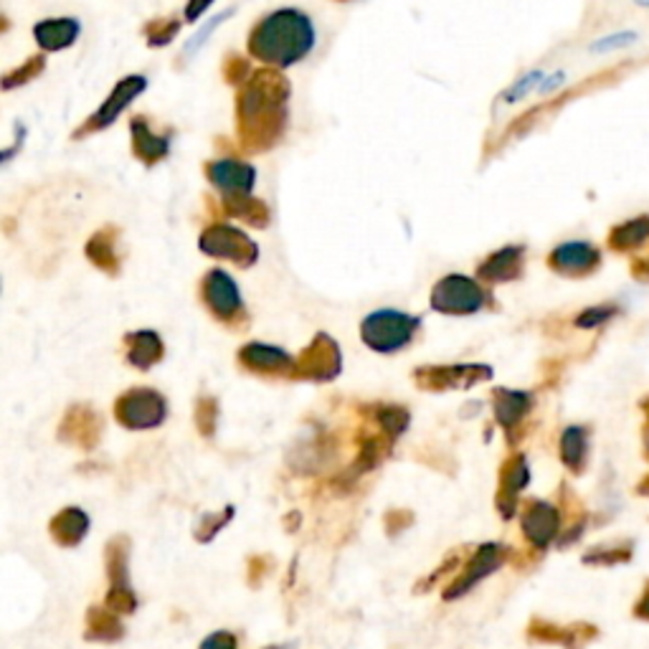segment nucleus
Here are the masks:
<instances>
[{"label": "nucleus", "instance_id": "f257e3e1", "mask_svg": "<svg viewBox=\"0 0 649 649\" xmlns=\"http://www.w3.org/2000/svg\"><path fill=\"white\" fill-rule=\"evenodd\" d=\"M290 84L275 69L252 74L239 94V135L252 152L275 146L285 132V104Z\"/></svg>", "mask_w": 649, "mask_h": 649}, {"label": "nucleus", "instance_id": "f03ea898", "mask_svg": "<svg viewBox=\"0 0 649 649\" xmlns=\"http://www.w3.org/2000/svg\"><path fill=\"white\" fill-rule=\"evenodd\" d=\"M315 46V28L300 11H277L259 21L250 36V51L254 59L271 67H292L304 59Z\"/></svg>", "mask_w": 649, "mask_h": 649}, {"label": "nucleus", "instance_id": "7ed1b4c3", "mask_svg": "<svg viewBox=\"0 0 649 649\" xmlns=\"http://www.w3.org/2000/svg\"><path fill=\"white\" fill-rule=\"evenodd\" d=\"M421 320L398 310H379L360 323V338L375 352H396L412 343Z\"/></svg>", "mask_w": 649, "mask_h": 649}, {"label": "nucleus", "instance_id": "20e7f679", "mask_svg": "<svg viewBox=\"0 0 649 649\" xmlns=\"http://www.w3.org/2000/svg\"><path fill=\"white\" fill-rule=\"evenodd\" d=\"M485 302L487 292L483 290V285L462 275L439 279L434 290H431V308L444 312V315H472V312L483 310Z\"/></svg>", "mask_w": 649, "mask_h": 649}, {"label": "nucleus", "instance_id": "39448f33", "mask_svg": "<svg viewBox=\"0 0 649 649\" xmlns=\"http://www.w3.org/2000/svg\"><path fill=\"white\" fill-rule=\"evenodd\" d=\"M115 416L127 429H155L165 421L167 404L158 391L132 389L117 398Z\"/></svg>", "mask_w": 649, "mask_h": 649}, {"label": "nucleus", "instance_id": "423d86ee", "mask_svg": "<svg viewBox=\"0 0 649 649\" xmlns=\"http://www.w3.org/2000/svg\"><path fill=\"white\" fill-rule=\"evenodd\" d=\"M200 252L216 256V259H231L242 264V267H252L256 256H259V250H256L252 239L236 227H229V223H213V227H208L200 234Z\"/></svg>", "mask_w": 649, "mask_h": 649}, {"label": "nucleus", "instance_id": "0eeeda50", "mask_svg": "<svg viewBox=\"0 0 649 649\" xmlns=\"http://www.w3.org/2000/svg\"><path fill=\"white\" fill-rule=\"evenodd\" d=\"M492 368L483 363L472 366H424L414 371L416 386L424 391H447V389H472L477 383L490 381Z\"/></svg>", "mask_w": 649, "mask_h": 649}, {"label": "nucleus", "instance_id": "6e6552de", "mask_svg": "<svg viewBox=\"0 0 649 649\" xmlns=\"http://www.w3.org/2000/svg\"><path fill=\"white\" fill-rule=\"evenodd\" d=\"M340 363L343 358L338 343H335L331 335L320 333L315 335V340L302 350L298 368H294V379L333 381L335 375L340 373Z\"/></svg>", "mask_w": 649, "mask_h": 649}, {"label": "nucleus", "instance_id": "1a4fd4ad", "mask_svg": "<svg viewBox=\"0 0 649 649\" xmlns=\"http://www.w3.org/2000/svg\"><path fill=\"white\" fill-rule=\"evenodd\" d=\"M508 558H510V551L505 546H500V543H485V546H479L475 551V556L467 560L464 571L456 576L450 587L444 589V599L454 601V599H460L462 594H467L472 587H477L479 581L498 571V568Z\"/></svg>", "mask_w": 649, "mask_h": 649}, {"label": "nucleus", "instance_id": "9d476101", "mask_svg": "<svg viewBox=\"0 0 649 649\" xmlns=\"http://www.w3.org/2000/svg\"><path fill=\"white\" fill-rule=\"evenodd\" d=\"M525 635L531 642H538V645L583 649L599 637V629L594 624H587V622H573V624H566V627H560V624H553L548 619H538V616H535V619L528 624Z\"/></svg>", "mask_w": 649, "mask_h": 649}, {"label": "nucleus", "instance_id": "9b49d317", "mask_svg": "<svg viewBox=\"0 0 649 649\" xmlns=\"http://www.w3.org/2000/svg\"><path fill=\"white\" fill-rule=\"evenodd\" d=\"M148 90V79L146 77H127L119 82L112 94L107 97V102H102V107L97 115H92L86 119L84 127H79L74 132V138H84V135H92L97 130H104V127H109L115 119L123 115V109L130 104L138 94H142Z\"/></svg>", "mask_w": 649, "mask_h": 649}, {"label": "nucleus", "instance_id": "f8f14e48", "mask_svg": "<svg viewBox=\"0 0 649 649\" xmlns=\"http://www.w3.org/2000/svg\"><path fill=\"white\" fill-rule=\"evenodd\" d=\"M560 531V510L556 505L531 500L523 510V535L535 551H546L553 541L558 538Z\"/></svg>", "mask_w": 649, "mask_h": 649}, {"label": "nucleus", "instance_id": "ddd939ff", "mask_svg": "<svg viewBox=\"0 0 649 649\" xmlns=\"http://www.w3.org/2000/svg\"><path fill=\"white\" fill-rule=\"evenodd\" d=\"M206 173L208 181L223 194V200L252 196L256 171L250 163H242V160H213L206 167Z\"/></svg>", "mask_w": 649, "mask_h": 649}, {"label": "nucleus", "instance_id": "4468645a", "mask_svg": "<svg viewBox=\"0 0 649 649\" xmlns=\"http://www.w3.org/2000/svg\"><path fill=\"white\" fill-rule=\"evenodd\" d=\"M204 300L208 310L223 323H231L242 312V294L234 279L223 269H211L204 279Z\"/></svg>", "mask_w": 649, "mask_h": 649}, {"label": "nucleus", "instance_id": "2eb2a0df", "mask_svg": "<svg viewBox=\"0 0 649 649\" xmlns=\"http://www.w3.org/2000/svg\"><path fill=\"white\" fill-rule=\"evenodd\" d=\"M239 360L246 371L262 373V375H292L298 363L287 356L282 348L277 346H264V343H250L239 350Z\"/></svg>", "mask_w": 649, "mask_h": 649}, {"label": "nucleus", "instance_id": "dca6fc26", "mask_svg": "<svg viewBox=\"0 0 649 649\" xmlns=\"http://www.w3.org/2000/svg\"><path fill=\"white\" fill-rule=\"evenodd\" d=\"M59 437L63 442L82 447V450H94L102 437V421L90 406H74L63 416Z\"/></svg>", "mask_w": 649, "mask_h": 649}, {"label": "nucleus", "instance_id": "f3484780", "mask_svg": "<svg viewBox=\"0 0 649 649\" xmlns=\"http://www.w3.org/2000/svg\"><path fill=\"white\" fill-rule=\"evenodd\" d=\"M551 267L564 277H587L599 267L601 254L587 242H568L560 244L551 254Z\"/></svg>", "mask_w": 649, "mask_h": 649}, {"label": "nucleus", "instance_id": "a211bd4d", "mask_svg": "<svg viewBox=\"0 0 649 649\" xmlns=\"http://www.w3.org/2000/svg\"><path fill=\"white\" fill-rule=\"evenodd\" d=\"M531 483V470H528V460L523 454H512L508 462L502 464L500 475V490H498V510L505 520L515 515L518 495L523 492V487Z\"/></svg>", "mask_w": 649, "mask_h": 649}, {"label": "nucleus", "instance_id": "6ab92c4d", "mask_svg": "<svg viewBox=\"0 0 649 649\" xmlns=\"http://www.w3.org/2000/svg\"><path fill=\"white\" fill-rule=\"evenodd\" d=\"M523 264H525V250L523 246H505V250L495 252L490 259L483 262L479 267V279L485 282H512V279H520L523 275Z\"/></svg>", "mask_w": 649, "mask_h": 649}, {"label": "nucleus", "instance_id": "aec40b11", "mask_svg": "<svg viewBox=\"0 0 649 649\" xmlns=\"http://www.w3.org/2000/svg\"><path fill=\"white\" fill-rule=\"evenodd\" d=\"M49 531L51 538L59 543V546L74 548L86 538V533H90V518H86L84 510L67 508L51 520Z\"/></svg>", "mask_w": 649, "mask_h": 649}, {"label": "nucleus", "instance_id": "412c9836", "mask_svg": "<svg viewBox=\"0 0 649 649\" xmlns=\"http://www.w3.org/2000/svg\"><path fill=\"white\" fill-rule=\"evenodd\" d=\"M492 404H495V419H498L500 427L505 429H515L523 416L531 412L533 398L525 391H508V389H498L492 394Z\"/></svg>", "mask_w": 649, "mask_h": 649}, {"label": "nucleus", "instance_id": "4be33fe9", "mask_svg": "<svg viewBox=\"0 0 649 649\" xmlns=\"http://www.w3.org/2000/svg\"><path fill=\"white\" fill-rule=\"evenodd\" d=\"M79 31H82V26L74 19H49L38 23L34 28V36L42 49L61 51L77 42Z\"/></svg>", "mask_w": 649, "mask_h": 649}, {"label": "nucleus", "instance_id": "5701e85b", "mask_svg": "<svg viewBox=\"0 0 649 649\" xmlns=\"http://www.w3.org/2000/svg\"><path fill=\"white\" fill-rule=\"evenodd\" d=\"M125 346H127V360L135 368H142V371H148L155 363L163 360V340L158 338L152 331H138V333H130L125 338Z\"/></svg>", "mask_w": 649, "mask_h": 649}, {"label": "nucleus", "instance_id": "b1692460", "mask_svg": "<svg viewBox=\"0 0 649 649\" xmlns=\"http://www.w3.org/2000/svg\"><path fill=\"white\" fill-rule=\"evenodd\" d=\"M125 637V627L115 612L107 606H92L86 612L84 639L86 642H117Z\"/></svg>", "mask_w": 649, "mask_h": 649}, {"label": "nucleus", "instance_id": "393cba45", "mask_svg": "<svg viewBox=\"0 0 649 649\" xmlns=\"http://www.w3.org/2000/svg\"><path fill=\"white\" fill-rule=\"evenodd\" d=\"M107 579H109V591H132L130 587V543L123 535H117L115 541H109L107 546Z\"/></svg>", "mask_w": 649, "mask_h": 649}, {"label": "nucleus", "instance_id": "a878e982", "mask_svg": "<svg viewBox=\"0 0 649 649\" xmlns=\"http://www.w3.org/2000/svg\"><path fill=\"white\" fill-rule=\"evenodd\" d=\"M132 150H135V155H138L140 160H146L148 165H155L167 155L171 146H167V138H160V135L150 130L146 119L135 117L132 119Z\"/></svg>", "mask_w": 649, "mask_h": 649}, {"label": "nucleus", "instance_id": "bb28decb", "mask_svg": "<svg viewBox=\"0 0 649 649\" xmlns=\"http://www.w3.org/2000/svg\"><path fill=\"white\" fill-rule=\"evenodd\" d=\"M117 229H102L90 239L86 244V256L94 267L107 271V275H117L119 259H117Z\"/></svg>", "mask_w": 649, "mask_h": 649}, {"label": "nucleus", "instance_id": "cd10ccee", "mask_svg": "<svg viewBox=\"0 0 649 649\" xmlns=\"http://www.w3.org/2000/svg\"><path fill=\"white\" fill-rule=\"evenodd\" d=\"M587 452H589L587 429L568 427L564 431V437H560V460H564L566 467L573 472H581L583 462H587Z\"/></svg>", "mask_w": 649, "mask_h": 649}, {"label": "nucleus", "instance_id": "c85d7f7f", "mask_svg": "<svg viewBox=\"0 0 649 649\" xmlns=\"http://www.w3.org/2000/svg\"><path fill=\"white\" fill-rule=\"evenodd\" d=\"M649 239V219L642 216V219L627 221L622 227H616L612 234H609V246L614 252H629L635 246H642Z\"/></svg>", "mask_w": 649, "mask_h": 649}, {"label": "nucleus", "instance_id": "c756f323", "mask_svg": "<svg viewBox=\"0 0 649 649\" xmlns=\"http://www.w3.org/2000/svg\"><path fill=\"white\" fill-rule=\"evenodd\" d=\"M635 553V543L631 541H622V543H612V546H596L591 548L587 556H583V564L587 566H616V564H627Z\"/></svg>", "mask_w": 649, "mask_h": 649}, {"label": "nucleus", "instance_id": "7c9ffc66", "mask_svg": "<svg viewBox=\"0 0 649 649\" xmlns=\"http://www.w3.org/2000/svg\"><path fill=\"white\" fill-rule=\"evenodd\" d=\"M223 206H227L229 216L252 223V227L262 229V227H267V223H269V211H267V206L262 204V200L234 198V200H223Z\"/></svg>", "mask_w": 649, "mask_h": 649}, {"label": "nucleus", "instance_id": "2f4dec72", "mask_svg": "<svg viewBox=\"0 0 649 649\" xmlns=\"http://www.w3.org/2000/svg\"><path fill=\"white\" fill-rule=\"evenodd\" d=\"M375 421L381 424L389 437H398L408 429V412L401 406H379L375 408Z\"/></svg>", "mask_w": 649, "mask_h": 649}, {"label": "nucleus", "instance_id": "473e14b6", "mask_svg": "<svg viewBox=\"0 0 649 649\" xmlns=\"http://www.w3.org/2000/svg\"><path fill=\"white\" fill-rule=\"evenodd\" d=\"M44 67H46L44 56H31V59L23 63V67L8 71L5 79H3V86H5V90H13V86H19V84H28L31 79H36L38 74H42Z\"/></svg>", "mask_w": 649, "mask_h": 649}, {"label": "nucleus", "instance_id": "72a5a7b5", "mask_svg": "<svg viewBox=\"0 0 649 649\" xmlns=\"http://www.w3.org/2000/svg\"><path fill=\"white\" fill-rule=\"evenodd\" d=\"M231 515H234V508H227V510L216 512V515H204V520H200L198 528H196V541H200V543L213 541L216 533H219L221 528L229 523Z\"/></svg>", "mask_w": 649, "mask_h": 649}, {"label": "nucleus", "instance_id": "f704fd0d", "mask_svg": "<svg viewBox=\"0 0 649 649\" xmlns=\"http://www.w3.org/2000/svg\"><path fill=\"white\" fill-rule=\"evenodd\" d=\"M181 31V23L178 21H152L148 23L146 28V36H148V44L150 46H167L175 38V34Z\"/></svg>", "mask_w": 649, "mask_h": 649}, {"label": "nucleus", "instance_id": "c9c22d12", "mask_svg": "<svg viewBox=\"0 0 649 649\" xmlns=\"http://www.w3.org/2000/svg\"><path fill=\"white\" fill-rule=\"evenodd\" d=\"M216 419H219V406H216L213 398H200L196 406V424L198 431L204 437H211L216 429Z\"/></svg>", "mask_w": 649, "mask_h": 649}, {"label": "nucleus", "instance_id": "e433bc0d", "mask_svg": "<svg viewBox=\"0 0 649 649\" xmlns=\"http://www.w3.org/2000/svg\"><path fill=\"white\" fill-rule=\"evenodd\" d=\"M460 556H462V551H454V553H452V556H450V558H447V560H444V564H442V566H439L434 573H431V576H429V579H424V581L419 583V587H416V594H424V591H431V589H434V587H437V583H439V581H442L447 573H452V571H454V568H456V566H460V560H462Z\"/></svg>", "mask_w": 649, "mask_h": 649}, {"label": "nucleus", "instance_id": "4c0bfd02", "mask_svg": "<svg viewBox=\"0 0 649 649\" xmlns=\"http://www.w3.org/2000/svg\"><path fill=\"white\" fill-rule=\"evenodd\" d=\"M223 74H227L231 84H246L250 82V63H246L242 56L231 54L227 67H223Z\"/></svg>", "mask_w": 649, "mask_h": 649}, {"label": "nucleus", "instance_id": "58836bf2", "mask_svg": "<svg viewBox=\"0 0 649 649\" xmlns=\"http://www.w3.org/2000/svg\"><path fill=\"white\" fill-rule=\"evenodd\" d=\"M614 308H591L583 312L581 317H576V325L579 327H596V325H604L606 320L614 317Z\"/></svg>", "mask_w": 649, "mask_h": 649}, {"label": "nucleus", "instance_id": "ea45409f", "mask_svg": "<svg viewBox=\"0 0 649 649\" xmlns=\"http://www.w3.org/2000/svg\"><path fill=\"white\" fill-rule=\"evenodd\" d=\"M236 637L231 631H213L208 635L198 649H236Z\"/></svg>", "mask_w": 649, "mask_h": 649}, {"label": "nucleus", "instance_id": "a19ab883", "mask_svg": "<svg viewBox=\"0 0 649 649\" xmlns=\"http://www.w3.org/2000/svg\"><path fill=\"white\" fill-rule=\"evenodd\" d=\"M231 13H234V11H227V13H223V15H216V19H211V21H208V26H206V28H200V31H198V34H196L194 38H190V44L186 46V54H194V51L198 49V46H200V44H204L208 36H211V31H213L216 26H219V23H221L223 19H227V15H231Z\"/></svg>", "mask_w": 649, "mask_h": 649}, {"label": "nucleus", "instance_id": "79ce46f5", "mask_svg": "<svg viewBox=\"0 0 649 649\" xmlns=\"http://www.w3.org/2000/svg\"><path fill=\"white\" fill-rule=\"evenodd\" d=\"M267 573H269V558H264V556L250 558V571H246V576H250L252 587H259L262 579Z\"/></svg>", "mask_w": 649, "mask_h": 649}, {"label": "nucleus", "instance_id": "37998d69", "mask_svg": "<svg viewBox=\"0 0 649 649\" xmlns=\"http://www.w3.org/2000/svg\"><path fill=\"white\" fill-rule=\"evenodd\" d=\"M408 523H412V515H408V512H404V510L389 512V518H386L389 533H394V535L401 531V528H406Z\"/></svg>", "mask_w": 649, "mask_h": 649}, {"label": "nucleus", "instance_id": "c03bdc74", "mask_svg": "<svg viewBox=\"0 0 649 649\" xmlns=\"http://www.w3.org/2000/svg\"><path fill=\"white\" fill-rule=\"evenodd\" d=\"M631 614H635V616H637V619H642V622H649V581L645 583L642 594H639V599H637V604H635V609H631Z\"/></svg>", "mask_w": 649, "mask_h": 649}, {"label": "nucleus", "instance_id": "a18cd8bd", "mask_svg": "<svg viewBox=\"0 0 649 649\" xmlns=\"http://www.w3.org/2000/svg\"><path fill=\"white\" fill-rule=\"evenodd\" d=\"M635 277L637 279H649V254L647 256H642V259H637L635 262Z\"/></svg>", "mask_w": 649, "mask_h": 649}, {"label": "nucleus", "instance_id": "49530a36", "mask_svg": "<svg viewBox=\"0 0 649 649\" xmlns=\"http://www.w3.org/2000/svg\"><path fill=\"white\" fill-rule=\"evenodd\" d=\"M206 8H208V3H198V5H190V8H188V11H186V15H188V21H194L198 13H204V11H206Z\"/></svg>", "mask_w": 649, "mask_h": 649}, {"label": "nucleus", "instance_id": "de8ad7c7", "mask_svg": "<svg viewBox=\"0 0 649 649\" xmlns=\"http://www.w3.org/2000/svg\"><path fill=\"white\" fill-rule=\"evenodd\" d=\"M637 492H639V495H647V498H649V477L645 479V483H639V487H637Z\"/></svg>", "mask_w": 649, "mask_h": 649}, {"label": "nucleus", "instance_id": "09e8293b", "mask_svg": "<svg viewBox=\"0 0 649 649\" xmlns=\"http://www.w3.org/2000/svg\"><path fill=\"white\" fill-rule=\"evenodd\" d=\"M647 456H649V429H647Z\"/></svg>", "mask_w": 649, "mask_h": 649}, {"label": "nucleus", "instance_id": "8fccbe9b", "mask_svg": "<svg viewBox=\"0 0 649 649\" xmlns=\"http://www.w3.org/2000/svg\"><path fill=\"white\" fill-rule=\"evenodd\" d=\"M267 649H282V647H267Z\"/></svg>", "mask_w": 649, "mask_h": 649}]
</instances>
